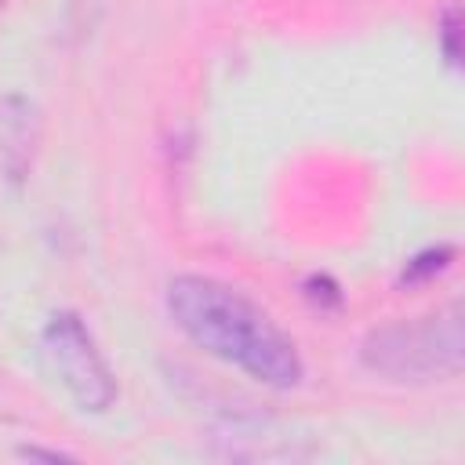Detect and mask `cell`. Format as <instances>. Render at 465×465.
<instances>
[{"label": "cell", "mask_w": 465, "mask_h": 465, "mask_svg": "<svg viewBox=\"0 0 465 465\" xmlns=\"http://www.w3.org/2000/svg\"><path fill=\"white\" fill-rule=\"evenodd\" d=\"M167 312L193 345L269 389H294L305 374L294 338L229 283L174 276L167 283Z\"/></svg>", "instance_id": "cell-1"}, {"label": "cell", "mask_w": 465, "mask_h": 465, "mask_svg": "<svg viewBox=\"0 0 465 465\" xmlns=\"http://www.w3.org/2000/svg\"><path fill=\"white\" fill-rule=\"evenodd\" d=\"M360 360L367 371L392 381H425L461 371V309H440L418 323H385L374 327Z\"/></svg>", "instance_id": "cell-2"}, {"label": "cell", "mask_w": 465, "mask_h": 465, "mask_svg": "<svg viewBox=\"0 0 465 465\" xmlns=\"http://www.w3.org/2000/svg\"><path fill=\"white\" fill-rule=\"evenodd\" d=\"M40 356L51 378L80 411H109L116 400V378L76 312H54L40 331Z\"/></svg>", "instance_id": "cell-3"}, {"label": "cell", "mask_w": 465, "mask_h": 465, "mask_svg": "<svg viewBox=\"0 0 465 465\" xmlns=\"http://www.w3.org/2000/svg\"><path fill=\"white\" fill-rule=\"evenodd\" d=\"M36 145V105L11 94L0 102V167L7 178H25Z\"/></svg>", "instance_id": "cell-4"}, {"label": "cell", "mask_w": 465, "mask_h": 465, "mask_svg": "<svg viewBox=\"0 0 465 465\" xmlns=\"http://www.w3.org/2000/svg\"><path fill=\"white\" fill-rule=\"evenodd\" d=\"M450 262H454V247L450 243H436V247H425V251H418L414 258H407V265H403V283H425V280H432V276H440V272H447L450 269Z\"/></svg>", "instance_id": "cell-5"}, {"label": "cell", "mask_w": 465, "mask_h": 465, "mask_svg": "<svg viewBox=\"0 0 465 465\" xmlns=\"http://www.w3.org/2000/svg\"><path fill=\"white\" fill-rule=\"evenodd\" d=\"M436 36H440V51H443L447 65L458 69V62H461V47H458V40H461V15H458V7H447L443 11Z\"/></svg>", "instance_id": "cell-6"}, {"label": "cell", "mask_w": 465, "mask_h": 465, "mask_svg": "<svg viewBox=\"0 0 465 465\" xmlns=\"http://www.w3.org/2000/svg\"><path fill=\"white\" fill-rule=\"evenodd\" d=\"M305 298L312 305H320V309H338L341 305V291H338V283L331 276H309L305 280Z\"/></svg>", "instance_id": "cell-7"}, {"label": "cell", "mask_w": 465, "mask_h": 465, "mask_svg": "<svg viewBox=\"0 0 465 465\" xmlns=\"http://www.w3.org/2000/svg\"><path fill=\"white\" fill-rule=\"evenodd\" d=\"M18 454L29 458V461H33V458H44V461H65V458H69V454H62V450H44V447H22Z\"/></svg>", "instance_id": "cell-8"}]
</instances>
